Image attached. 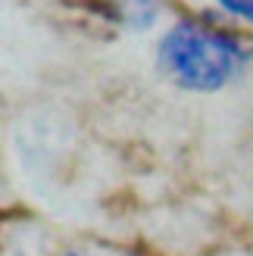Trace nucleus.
Returning <instances> with one entry per match:
<instances>
[{"instance_id":"nucleus-3","label":"nucleus","mask_w":253,"mask_h":256,"mask_svg":"<svg viewBox=\"0 0 253 256\" xmlns=\"http://www.w3.org/2000/svg\"><path fill=\"white\" fill-rule=\"evenodd\" d=\"M216 4L225 12H232V16H238V19H244V22L253 25V0H216Z\"/></svg>"},{"instance_id":"nucleus-4","label":"nucleus","mask_w":253,"mask_h":256,"mask_svg":"<svg viewBox=\"0 0 253 256\" xmlns=\"http://www.w3.org/2000/svg\"><path fill=\"white\" fill-rule=\"evenodd\" d=\"M69 256H78V253H69Z\"/></svg>"},{"instance_id":"nucleus-2","label":"nucleus","mask_w":253,"mask_h":256,"mask_svg":"<svg viewBox=\"0 0 253 256\" xmlns=\"http://www.w3.org/2000/svg\"><path fill=\"white\" fill-rule=\"evenodd\" d=\"M119 19L128 25V28H150L154 19H156V4L154 0H122Z\"/></svg>"},{"instance_id":"nucleus-1","label":"nucleus","mask_w":253,"mask_h":256,"mask_svg":"<svg viewBox=\"0 0 253 256\" xmlns=\"http://www.w3.org/2000/svg\"><path fill=\"white\" fill-rule=\"evenodd\" d=\"M160 69L188 91H219L247 66V47L234 34L197 19H182L160 38Z\"/></svg>"}]
</instances>
